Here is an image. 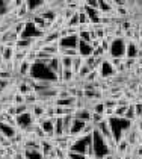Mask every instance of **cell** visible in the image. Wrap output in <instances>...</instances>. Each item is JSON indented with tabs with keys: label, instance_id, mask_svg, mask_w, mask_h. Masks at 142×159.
<instances>
[{
	"label": "cell",
	"instance_id": "20",
	"mask_svg": "<svg viewBox=\"0 0 142 159\" xmlns=\"http://www.w3.org/2000/svg\"><path fill=\"white\" fill-rule=\"evenodd\" d=\"M104 103H103V100H100V102H97L94 106H92V112H97V114H103L104 115Z\"/></svg>",
	"mask_w": 142,
	"mask_h": 159
},
{
	"label": "cell",
	"instance_id": "4",
	"mask_svg": "<svg viewBox=\"0 0 142 159\" xmlns=\"http://www.w3.org/2000/svg\"><path fill=\"white\" fill-rule=\"evenodd\" d=\"M0 134L5 135L6 138H15L17 135H18V129L15 127V126H12L9 123H5V121H0Z\"/></svg>",
	"mask_w": 142,
	"mask_h": 159
},
{
	"label": "cell",
	"instance_id": "12",
	"mask_svg": "<svg viewBox=\"0 0 142 159\" xmlns=\"http://www.w3.org/2000/svg\"><path fill=\"white\" fill-rule=\"evenodd\" d=\"M23 153H24V158L26 159H46L42 152L39 150H30V148H23Z\"/></svg>",
	"mask_w": 142,
	"mask_h": 159
},
{
	"label": "cell",
	"instance_id": "16",
	"mask_svg": "<svg viewBox=\"0 0 142 159\" xmlns=\"http://www.w3.org/2000/svg\"><path fill=\"white\" fill-rule=\"evenodd\" d=\"M59 56L76 58V56H79V52H77V49H59Z\"/></svg>",
	"mask_w": 142,
	"mask_h": 159
},
{
	"label": "cell",
	"instance_id": "17",
	"mask_svg": "<svg viewBox=\"0 0 142 159\" xmlns=\"http://www.w3.org/2000/svg\"><path fill=\"white\" fill-rule=\"evenodd\" d=\"M59 58H60L62 68L64 70H71V67H73V58H70V56H59Z\"/></svg>",
	"mask_w": 142,
	"mask_h": 159
},
{
	"label": "cell",
	"instance_id": "25",
	"mask_svg": "<svg viewBox=\"0 0 142 159\" xmlns=\"http://www.w3.org/2000/svg\"><path fill=\"white\" fill-rule=\"evenodd\" d=\"M139 121H138V129H139V132H142V118H138Z\"/></svg>",
	"mask_w": 142,
	"mask_h": 159
},
{
	"label": "cell",
	"instance_id": "22",
	"mask_svg": "<svg viewBox=\"0 0 142 159\" xmlns=\"http://www.w3.org/2000/svg\"><path fill=\"white\" fill-rule=\"evenodd\" d=\"M127 108L129 106H117V109H115V118H124V115H126V112H127Z\"/></svg>",
	"mask_w": 142,
	"mask_h": 159
},
{
	"label": "cell",
	"instance_id": "5",
	"mask_svg": "<svg viewBox=\"0 0 142 159\" xmlns=\"http://www.w3.org/2000/svg\"><path fill=\"white\" fill-rule=\"evenodd\" d=\"M77 52H79V55L82 56V58H88V56H92V46L89 44V43H85L82 39H79V46H77Z\"/></svg>",
	"mask_w": 142,
	"mask_h": 159
},
{
	"label": "cell",
	"instance_id": "15",
	"mask_svg": "<svg viewBox=\"0 0 142 159\" xmlns=\"http://www.w3.org/2000/svg\"><path fill=\"white\" fill-rule=\"evenodd\" d=\"M124 120H127V121H130V123H133L135 120H138V117H136V109H135V105H133V103L127 108V112H126V115H124Z\"/></svg>",
	"mask_w": 142,
	"mask_h": 159
},
{
	"label": "cell",
	"instance_id": "1",
	"mask_svg": "<svg viewBox=\"0 0 142 159\" xmlns=\"http://www.w3.org/2000/svg\"><path fill=\"white\" fill-rule=\"evenodd\" d=\"M126 43L127 41L124 38L113 39V43L110 44V49H109L110 58H121V59H124L126 58Z\"/></svg>",
	"mask_w": 142,
	"mask_h": 159
},
{
	"label": "cell",
	"instance_id": "14",
	"mask_svg": "<svg viewBox=\"0 0 142 159\" xmlns=\"http://www.w3.org/2000/svg\"><path fill=\"white\" fill-rule=\"evenodd\" d=\"M55 136H64V121L62 117L55 118Z\"/></svg>",
	"mask_w": 142,
	"mask_h": 159
},
{
	"label": "cell",
	"instance_id": "3",
	"mask_svg": "<svg viewBox=\"0 0 142 159\" xmlns=\"http://www.w3.org/2000/svg\"><path fill=\"white\" fill-rule=\"evenodd\" d=\"M58 46H59V49H77V46H79V35H68L65 38H60Z\"/></svg>",
	"mask_w": 142,
	"mask_h": 159
},
{
	"label": "cell",
	"instance_id": "8",
	"mask_svg": "<svg viewBox=\"0 0 142 159\" xmlns=\"http://www.w3.org/2000/svg\"><path fill=\"white\" fill-rule=\"evenodd\" d=\"M77 97H65V98H56L55 100V106H64V108H74Z\"/></svg>",
	"mask_w": 142,
	"mask_h": 159
},
{
	"label": "cell",
	"instance_id": "7",
	"mask_svg": "<svg viewBox=\"0 0 142 159\" xmlns=\"http://www.w3.org/2000/svg\"><path fill=\"white\" fill-rule=\"evenodd\" d=\"M47 65H48V68H50L53 73L59 77V74L62 73V70H64V68H62V65H60V58H59V56L51 58V59L47 62Z\"/></svg>",
	"mask_w": 142,
	"mask_h": 159
},
{
	"label": "cell",
	"instance_id": "10",
	"mask_svg": "<svg viewBox=\"0 0 142 159\" xmlns=\"http://www.w3.org/2000/svg\"><path fill=\"white\" fill-rule=\"evenodd\" d=\"M85 124H86V121H82L79 118H74L73 124H71V129H70V135H82Z\"/></svg>",
	"mask_w": 142,
	"mask_h": 159
},
{
	"label": "cell",
	"instance_id": "6",
	"mask_svg": "<svg viewBox=\"0 0 142 159\" xmlns=\"http://www.w3.org/2000/svg\"><path fill=\"white\" fill-rule=\"evenodd\" d=\"M139 52V44L136 41H127L126 43V58H136Z\"/></svg>",
	"mask_w": 142,
	"mask_h": 159
},
{
	"label": "cell",
	"instance_id": "26",
	"mask_svg": "<svg viewBox=\"0 0 142 159\" xmlns=\"http://www.w3.org/2000/svg\"><path fill=\"white\" fill-rule=\"evenodd\" d=\"M3 62V56H2V52H0V64Z\"/></svg>",
	"mask_w": 142,
	"mask_h": 159
},
{
	"label": "cell",
	"instance_id": "18",
	"mask_svg": "<svg viewBox=\"0 0 142 159\" xmlns=\"http://www.w3.org/2000/svg\"><path fill=\"white\" fill-rule=\"evenodd\" d=\"M91 71H92V70H91V68H89V67H88V65H86V64H83L82 65V68H80V70H79V73H77V77H79V79H85V77H86V76H88V74L91 73Z\"/></svg>",
	"mask_w": 142,
	"mask_h": 159
},
{
	"label": "cell",
	"instance_id": "27",
	"mask_svg": "<svg viewBox=\"0 0 142 159\" xmlns=\"http://www.w3.org/2000/svg\"><path fill=\"white\" fill-rule=\"evenodd\" d=\"M2 158H3V156H2V155H0V159H2Z\"/></svg>",
	"mask_w": 142,
	"mask_h": 159
},
{
	"label": "cell",
	"instance_id": "11",
	"mask_svg": "<svg viewBox=\"0 0 142 159\" xmlns=\"http://www.w3.org/2000/svg\"><path fill=\"white\" fill-rule=\"evenodd\" d=\"M30 68H32V62H29V61L20 62L17 74H18V76H21V77H29V74H30Z\"/></svg>",
	"mask_w": 142,
	"mask_h": 159
},
{
	"label": "cell",
	"instance_id": "23",
	"mask_svg": "<svg viewBox=\"0 0 142 159\" xmlns=\"http://www.w3.org/2000/svg\"><path fill=\"white\" fill-rule=\"evenodd\" d=\"M106 117L103 115V114H97V112H92V115H91V123H94L95 126L98 124V123H101L104 120Z\"/></svg>",
	"mask_w": 142,
	"mask_h": 159
},
{
	"label": "cell",
	"instance_id": "21",
	"mask_svg": "<svg viewBox=\"0 0 142 159\" xmlns=\"http://www.w3.org/2000/svg\"><path fill=\"white\" fill-rule=\"evenodd\" d=\"M26 103V96L20 94V93H14V105H24Z\"/></svg>",
	"mask_w": 142,
	"mask_h": 159
},
{
	"label": "cell",
	"instance_id": "13",
	"mask_svg": "<svg viewBox=\"0 0 142 159\" xmlns=\"http://www.w3.org/2000/svg\"><path fill=\"white\" fill-rule=\"evenodd\" d=\"M83 64H85V58H82L80 55L76 56V58H73V67H71V70H73V73L76 74V76L79 73V70L82 68Z\"/></svg>",
	"mask_w": 142,
	"mask_h": 159
},
{
	"label": "cell",
	"instance_id": "9",
	"mask_svg": "<svg viewBox=\"0 0 142 159\" xmlns=\"http://www.w3.org/2000/svg\"><path fill=\"white\" fill-rule=\"evenodd\" d=\"M91 115H92V111L82 108V109H76L74 111V118H79L82 121H91Z\"/></svg>",
	"mask_w": 142,
	"mask_h": 159
},
{
	"label": "cell",
	"instance_id": "19",
	"mask_svg": "<svg viewBox=\"0 0 142 159\" xmlns=\"http://www.w3.org/2000/svg\"><path fill=\"white\" fill-rule=\"evenodd\" d=\"M98 80H100V73L98 71H91L83 79V82H98Z\"/></svg>",
	"mask_w": 142,
	"mask_h": 159
},
{
	"label": "cell",
	"instance_id": "24",
	"mask_svg": "<svg viewBox=\"0 0 142 159\" xmlns=\"http://www.w3.org/2000/svg\"><path fill=\"white\" fill-rule=\"evenodd\" d=\"M68 159H88V158H86V155L76 153V152H70L68 150Z\"/></svg>",
	"mask_w": 142,
	"mask_h": 159
},
{
	"label": "cell",
	"instance_id": "2",
	"mask_svg": "<svg viewBox=\"0 0 142 159\" xmlns=\"http://www.w3.org/2000/svg\"><path fill=\"white\" fill-rule=\"evenodd\" d=\"M38 124L41 126V129L44 130V134L48 139L55 138V118H48V117H42L41 120H38Z\"/></svg>",
	"mask_w": 142,
	"mask_h": 159
}]
</instances>
